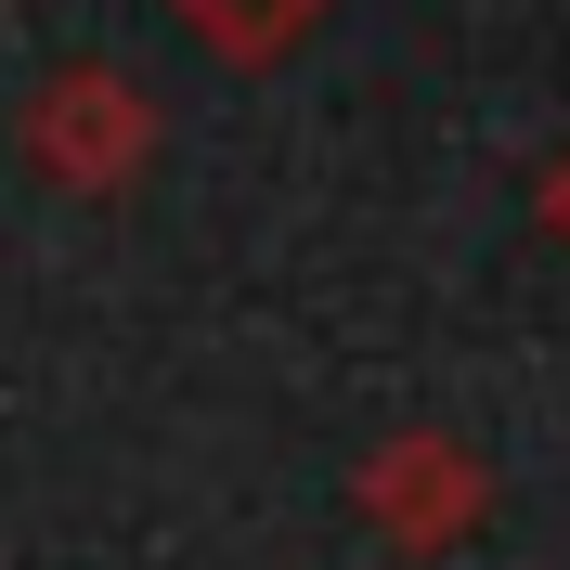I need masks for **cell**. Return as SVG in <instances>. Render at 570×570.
<instances>
[{
	"label": "cell",
	"instance_id": "6da1fadb",
	"mask_svg": "<svg viewBox=\"0 0 570 570\" xmlns=\"http://www.w3.org/2000/svg\"><path fill=\"white\" fill-rule=\"evenodd\" d=\"M351 505H363V532H390L402 558H441V544L480 532L493 480H480V454H466V441H441V428H402L390 454H363Z\"/></svg>",
	"mask_w": 570,
	"mask_h": 570
},
{
	"label": "cell",
	"instance_id": "7a4b0ae2",
	"mask_svg": "<svg viewBox=\"0 0 570 570\" xmlns=\"http://www.w3.org/2000/svg\"><path fill=\"white\" fill-rule=\"evenodd\" d=\"M142 142H156V105H142L130 78H105V66H66L27 105V156H39V181H66V195H117V181L142 169Z\"/></svg>",
	"mask_w": 570,
	"mask_h": 570
},
{
	"label": "cell",
	"instance_id": "3957f363",
	"mask_svg": "<svg viewBox=\"0 0 570 570\" xmlns=\"http://www.w3.org/2000/svg\"><path fill=\"white\" fill-rule=\"evenodd\" d=\"M169 13L208 39L220 66H273V52H298V27H312L324 0H169Z\"/></svg>",
	"mask_w": 570,
	"mask_h": 570
},
{
	"label": "cell",
	"instance_id": "277c9868",
	"mask_svg": "<svg viewBox=\"0 0 570 570\" xmlns=\"http://www.w3.org/2000/svg\"><path fill=\"white\" fill-rule=\"evenodd\" d=\"M544 234H558V247H570V156H558V169H544Z\"/></svg>",
	"mask_w": 570,
	"mask_h": 570
}]
</instances>
